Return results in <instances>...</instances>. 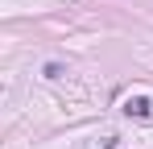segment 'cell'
<instances>
[{
	"label": "cell",
	"instance_id": "1",
	"mask_svg": "<svg viewBox=\"0 0 153 149\" xmlns=\"http://www.w3.org/2000/svg\"><path fill=\"white\" fill-rule=\"evenodd\" d=\"M124 112H128V116H149V99H145V95L124 99Z\"/></svg>",
	"mask_w": 153,
	"mask_h": 149
}]
</instances>
